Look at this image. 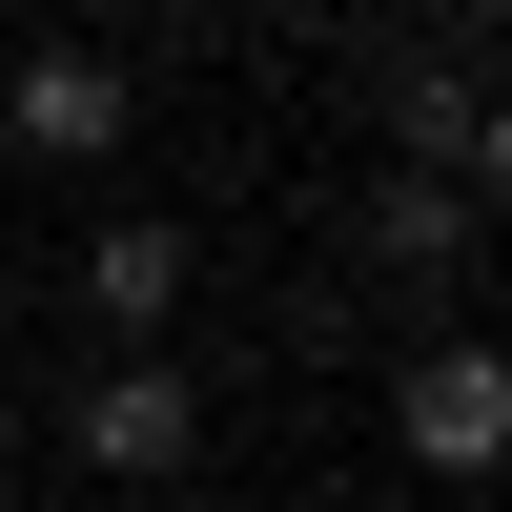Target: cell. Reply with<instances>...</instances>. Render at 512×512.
<instances>
[{"label":"cell","mask_w":512,"mask_h":512,"mask_svg":"<svg viewBox=\"0 0 512 512\" xmlns=\"http://www.w3.org/2000/svg\"><path fill=\"white\" fill-rule=\"evenodd\" d=\"M472 185H431V164H390V185H369V267H390V287H431V308H451V287H472Z\"/></svg>","instance_id":"obj_5"},{"label":"cell","mask_w":512,"mask_h":512,"mask_svg":"<svg viewBox=\"0 0 512 512\" xmlns=\"http://www.w3.org/2000/svg\"><path fill=\"white\" fill-rule=\"evenodd\" d=\"M62 451H82V492H185V472H205V390H185L164 349H123V369L62 390Z\"/></svg>","instance_id":"obj_2"},{"label":"cell","mask_w":512,"mask_h":512,"mask_svg":"<svg viewBox=\"0 0 512 512\" xmlns=\"http://www.w3.org/2000/svg\"><path fill=\"white\" fill-rule=\"evenodd\" d=\"M451 185H472V226H512V82L472 103V164H451Z\"/></svg>","instance_id":"obj_7"},{"label":"cell","mask_w":512,"mask_h":512,"mask_svg":"<svg viewBox=\"0 0 512 512\" xmlns=\"http://www.w3.org/2000/svg\"><path fill=\"white\" fill-rule=\"evenodd\" d=\"M472 103H492L472 41H390V164H431V185H451V164H472Z\"/></svg>","instance_id":"obj_6"},{"label":"cell","mask_w":512,"mask_h":512,"mask_svg":"<svg viewBox=\"0 0 512 512\" xmlns=\"http://www.w3.org/2000/svg\"><path fill=\"white\" fill-rule=\"evenodd\" d=\"M390 451L431 492H492L512 472V349H492V328H431V349L390 369Z\"/></svg>","instance_id":"obj_1"},{"label":"cell","mask_w":512,"mask_h":512,"mask_svg":"<svg viewBox=\"0 0 512 512\" xmlns=\"http://www.w3.org/2000/svg\"><path fill=\"white\" fill-rule=\"evenodd\" d=\"M0 472H21V390H0Z\"/></svg>","instance_id":"obj_8"},{"label":"cell","mask_w":512,"mask_h":512,"mask_svg":"<svg viewBox=\"0 0 512 512\" xmlns=\"http://www.w3.org/2000/svg\"><path fill=\"white\" fill-rule=\"evenodd\" d=\"M185 287H205V246L164 226V205H103V246H82V328H103V369L164 349V328H185Z\"/></svg>","instance_id":"obj_4"},{"label":"cell","mask_w":512,"mask_h":512,"mask_svg":"<svg viewBox=\"0 0 512 512\" xmlns=\"http://www.w3.org/2000/svg\"><path fill=\"white\" fill-rule=\"evenodd\" d=\"M123 123H144V103H123L103 41H0V144H21V164H123Z\"/></svg>","instance_id":"obj_3"}]
</instances>
